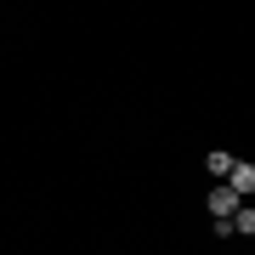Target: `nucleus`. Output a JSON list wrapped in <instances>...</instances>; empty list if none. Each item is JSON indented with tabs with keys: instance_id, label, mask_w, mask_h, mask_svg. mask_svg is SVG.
I'll use <instances>...</instances> for the list:
<instances>
[{
	"instance_id": "nucleus-3",
	"label": "nucleus",
	"mask_w": 255,
	"mask_h": 255,
	"mask_svg": "<svg viewBox=\"0 0 255 255\" xmlns=\"http://www.w3.org/2000/svg\"><path fill=\"white\" fill-rule=\"evenodd\" d=\"M204 164H210V176H227V170H233V153H221V147H216Z\"/></svg>"
},
{
	"instance_id": "nucleus-2",
	"label": "nucleus",
	"mask_w": 255,
	"mask_h": 255,
	"mask_svg": "<svg viewBox=\"0 0 255 255\" xmlns=\"http://www.w3.org/2000/svg\"><path fill=\"white\" fill-rule=\"evenodd\" d=\"M227 187L238 193V199H250V193H255V164H244V159H233V170H227Z\"/></svg>"
},
{
	"instance_id": "nucleus-1",
	"label": "nucleus",
	"mask_w": 255,
	"mask_h": 255,
	"mask_svg": "<svg viewBox=\"0 0 255 255\" xmlns=\"http://www.w3.org/2000/svg\"><path fill=\"white\" fill-rule=\"evenodd\" d=\"M204 204H210V216H216V221H227L233 210H238V193L221 182V187H210V199H204Z\"/></svg>"
}]
</instances>
